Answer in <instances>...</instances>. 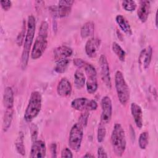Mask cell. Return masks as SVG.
I'll return each instance as SVG.
<instances>
[{"label":"cell","instance_id":"17","mask_svg":"<svg viewBox=\"0 0 158 158\" xmlns=\"http://www.w3.org/2000/svg\"><path fill=\"white\" fill-rule=\"evenodd\" d=\"M151 8V2L149 1H141L138 10L137 12L138 17L140 21L144 23L147 21Z\"/></svg>","mask_w":158,"mask_h":158},{"label":"cell","instance_id":"12","mask_svg":"<svg viewBox=\"0 0 158 158\" xmlns=\"http://www.w3.org/2000/svg\"><path fill=\"white\" fill-rule=\"evenodd\" d=\"M46 146L45 143L42 140L36 139L31 147L30 157L31 158H41L46 156Z\"/></svg>","mask_w":158,"mask_h":158},{"label":"cell","instance_id":"9","mask_svg":"<svg viewBox=\"0 0 158 158\" xmlns=\"http://www.w3.org/2000/svg\"><path fill=\"white\" fill-rule=\"evenodd\" d=\"M71 107L78 111L89 112L96 110L98 104L94 100L81 97L74 99L71 102Z\"/></svg>","mask_w":158,"mask_h":158},{"label":"cell","instance_id":"24","mask_svg":"<svg viewBox=\"0 0 158 158\" xmlns=\"http://www.w3.org/2000/svg\"><path fill=\"white\" fill-rule=\"evenodd\" d=\"M15 146L17 151L22 156L25 155V148L24 146V135L22 131H20L15 141Z\"/></svg>","mask_w":158,"mask_h":158},{"label":"cell","instance_id":"23","mask_svg":"<svg viewBox=\"0 0 158 158\" xmlns=\"http://www.w3.org/2000/svg\"><path fill=\"white\" fill-rule=\"evenodd\" d=\"M86 82V77L83 72L80 70H77L74 74V83L77 89H81Z\"/></svg>","mask_w":158,"mask_h":158},{"label":"cell","instance_id":"22","mask_svg":"<svg viewBox=\"0 0 158 158\" xmlns=\"http://www.w3.org/2000/svg\"><path fill=\"white\" fill-rule=\"evenodd\" d=\"M94 31V23L89 21L85 23L80 29V35L81 38H86L91 36Z\"/></svg>","mask_w":158,"mask_h":158},{"label":"cell","instance_id":"5","mask_svg":"<svg viewBox=\"0 0 158 158\" xmlns=\"http://www.w3.org/2000/svg\"><path fill=\"white\" fill-rule=\"evenodd\" d=\"M115 87L118 99L122 105H126L130 99V89L122 72L117 70L115 73Z\"/></svg>","mask_w":158,"mask_h":158},{"label":"cell","instance_id":"39","mask_svg":"<svg viewBox=\"0 0 158 158\" xmlns=\"http://www.w3.org/2000/svg\"><path fill=\"white\" fill-rule=\"evenodd\" d=\"M155 21H156V27H157V12H156V19H155Z\"/></svg>","mask_w":158,"mask_h":158},{"label":"cell","instance_id":"6","mask_svg":"<svg viewBox=\"0 0 158 158\" xmlns=\"http://www.w3.org/2000/svg\"><path fill=\"white\" fill-rule=\"evenodd\" d=\"M83 127L78 122L75 123L72 127L69 136V146L74 151H78L81 148L83 137Z\"/></svg>","mask_w":158,"mask_h":158},{"label":"cell","instance_id":"36","mask_svg":"<svg viewBox=\"0 0 158 158\" xmlns=\"http://www.w3.org/2000/svg\"><path fill=\"white\" fill-rule=\"evenodd\" d=\"M85 62H86L84 61L83 60H82L81 59L75 58L73 59V64H75V65H76L77 67H78L79 68H83Z\"/></svg>","mask_w":158,"mask_h":158},{"label":"cell","instance_id":"10","mask_svg":"<svg viewBox=\"0 0 158 158\" xmlns=\"http://www.w3.org/2000/svg\"><path fill=\"white\" fill-rule=\"evenodd\" d=\"M101 105L102 112L100 123L106 125L110 122L112 115V104L110 97L108 96H104L101 99Z\"/></svg>","mask_w":158,"mask_h":158},{"label":"cell","instance_id":"31","mask_svg":"<svg viewBox=\"0 0 158 158\" xmlns=\"http://www.w3.org/2000/svg\"><path fill=\"white\" fill-rule=\"evenodd\" d=\"M30 133L32 142H34L37 139L38 135V128L37 125L35 123H32L30 125Z\"/></svg>","mask_w":158,"mask_h":158},{"label":"cell","instance_id":"2","mask_svg":"<svg viewBox=\"0 0 158 158\" xmlns=\"http://www.w3.org/2000/svg\"><path fill=\"white\" fill-rule=\"evenodd\" d=\"M49 25L46 21H43L40 25L38 34L31 51V57L36 60L42 56L48 46Z\"/></svg>","mask_w":158,"mask_h":158},{"label":"cell","instance_id":"38","mask_svg":"<svg viewBox=\"0 0 158 158\" xmlns=\"http://www.w3.org/2000/svg\"><path fill=\"white\" fill-rule=\"evenodd\" d=\"M83 157H94V156L93 155V154H91V153L87 152V153H86L85 155H83Z\"/></svg>","mask_w":158,"mask_h":158},{"label":"cell","instance_id":"8","mask_svg":"<svg viewBox=\"0 0 158 158\" xmlns=\"http://www.w3.org/2000/svg\"><path fill=\"white\" fill-rule=\"evenodd\" d=\"M74 1H60L57 6H52L49 7L52 16L55 18H63L68 16L72 11V6Z\"/></svg>","mask_w":158,"mask_h":158},{"label":"cell","instance_id":"32","mask_svg":"<svg viewBox=\"0 0 158 158\" xmlns=\"http://www.w3.org/2000/svg\"><path fill=\"white\" fill-rule=\"evenodd\" d=\"M89 117V112H84L81 114L78 119V123H80L83 127H85L87 125Z\"/></svg>","mask_w":158,"mask_h":158},{"label":"cell","instance_id":"16","mask_svg":"<svg viewBox=\"0 0 158 158\" xmlns=\"http://www.w3.org/2000/svg\"><path fill=\"white\" fill-rule=\"evenodd\" d=\"M130 110L136 126L139 128H141L143 123V110L141 107L136 103L132 102L130 106Z\"/></svg>","mask_w":158,"mask_h":158},{"label":"cell","instance_id":"19","mask_svg":"<svg viewBox=\"0 0 158 158\" xmlns=\"http://www.w3.org/2000/svg\"><path fill=\"white\" fill-rule=\"evenodd\" d=\"M2 102L6 109H13L14 104V96L12 88L7 86L4 91Z\"/></svg>","mask_w":158,"mask_h":158},{"label":"cell","instance_id":"33","mask_svg":"<svg viewBox=\"0 0 158 158\" xmlns=\"http://www.w3.org/2000/svg\"><path fill=\"white\" fill-rule=\"evenodd\" d=\"M60 157H69L72 158L73 157V154L71 151L70 149L68 148H64L60 152Z\"/></svg>","mask_w":158,"mask_h":158},{"label":"cell","instance_id":"1","mask_svg":"<svg viewBox=\"0 0 158 158\" xmlns=\"http://www.w3.org/2000/svg\"><path fill=\"white\" fill-rule=\"evenodd\" d=\"M36 28V20L33 15L28 17L27 32L25 41L23 43V49L21 56V67L23 70L25 69L28 65L30 57V51L33 41Z\"/></svg>","mask_w":158,"mask_h":158},{"label":"cell","instance_id":"20","mask_svg":"<svg viewBox=\"0 0 158 158\" xmlns=\"http://www.w3.org/2000/svg\"><path fill=\"white\" fill-rule=\"evenodd\" d=\"M115 21L120 28L123 32H124L127 35H131L133 32L131 26L128 21L121 14H118L115 17Z\"/></svg>","mask_w":158,"mask_h":158},{"label":"cell","instance_id":"13","mask_svg":"<svg viewBox=\"0 0 158 158\" xmlns=\"http://www.w3.org/2000/svg\"><path fill=\"white\" fill-rule=\"evenodd\" d=\"M101 45V40L98 38H91L85 44V52L89 57H94Z\"/></svg>","mask_w":158,"mask_h":158},{"label":"cell","instance_id":"7","mask_svg":"<svg viewBox=\"0 0 158 158\" xmlns=\"http://www.w3.org/2000/svg\"><path fill=\"white\" fill-rule=\"evenodd\" d=\"M83 68H84L85 73L87 76V80L86 82V90L88 93L93 94L97 91L98 88L97 72L92 64L86 62Z\"/></svg>","mask_w":158,"mask_h":158},{"label":"cell","instance_id":"35","mask_svg":"<svg viewBox=\"0 0 158 158\" xmlns=\"http://www.w3.org/2000/svg\"><path fill=\"white\" fill-rule=\"evenodd\" d=\"M97 154H98V157H107L108 156L107 154V152H106L105 149H104L103 147L99 146L98 148L97 151Z\"/></svg>","mask_w":158,"mask_h":158},{"label":"cell","instance_id":"15","mask_svg":"<svg viewBox=\"0 0 158 158\" xmlns=\"http://www.w3.org/2000/svg\"><path fill=\"white\" fill-rule=\"evenodd\" d=\"M72 85L67 78H62L57 86V93L61 97H67L72 92Z\"/></svg>","mask_w":158,"mask_h":158},{"label":"cell","instance_id":"14","mask_svg":"<svg viewBox=\"0 0 158 158\" xmlns=\"http://www.w3.org/2000/svg\"><path fill=\"white\" fill-rule=\"evenodd\" d=\"M152 56V48L151 46H148L144 48L140 52L138 61L140 65L144 69H147L151 62Z\"/></svg>","mask_w":158,"mask_h":158},{"label":"cell","instance_id":"26","mask_svg":"<svg viewBox=\"0 0 158 158\" xmlns=\"http://www.w3.org/2000/svg\"><path fill=\"white\" fill-rule=\"evenodd\" d=\"M112 49L113 52L118 57V58L120 59V60H121L122 62L125 61L126 52L117 42H113L112 45Z\"/></svg>","mask_w":158,"mask_h":158},{"label":"cell","instance_id":"25","mask_svg":"<svg viewBox=\"0 0 158 158\" xmlns=\"http://www.w3.org/2000/svg\"><path fill=\"white\" fill-rule=\"evenodd\" d=\"M70 63V60L68 59H63L56 61V65L54 67V71L58 73H64Z\"/></svg>","mask_w":158,"mask_h":158},{"label":"cell","instance_id":"11","mask_svg":"<svg viewBox=\"0 0 158 158\" xmlns=\"http://www.w3.org/2000/svg\"><path fill=\"white\" fill-rule=\"evenodd\" d=\"M99 65L101 69V76L102 81L109 89L112 88L110 69L107 59L104 54H102L99 58Z\"/></svg>","mask_w":158,"mask_h":158},{"label":"cell","instance_id":"28","mask_svg":"<svg viewBox=\"0 0 158 158\" xmlns=\"http://www.w3.org/2000/svg\"><path fill=\"white\" fill-rule=\"evenodd\" d=\"M122 6L124 10L128 12L134 11L136 8V3L135 1L126 0L122 1Z\"/></svg>","mask_w":158,"mask_h":158},{"label":"cell","instance_id":"30","mask_svg":"<svg viewBox=\"0 0 158 158\" xmlns=\"http://www.w3.org/2000/svg\"><path fill=\"white\" fill-rule=\"evenodd\" d=\"M106 135V129L105 127V125L100 123L97 132V140L99 143H102Z\"/></svg>","mask_w":158,"mask_h":158},{"label":"cell","instance_id":"21","mask_svg":"<svg viewBox=\"0 0 158 158\" xmlns=\"http://www.w3.org/2000/svg\"><path fill=\"white\" fill-rule=\"evenodd\" d=\"M14 115L13 109H6L3 120H2V130L6 132L10 127Z\"/></svg>","mask_w":158,"mask_h":158},{"label":"cell","instance_id":"29","mask_svg":"<svg viewBox=\"0 0 158 158\" xmlns=\"http://www.w3.org/2000/svg\"><path fill=\"white\" fill-rule=\"evenodd\" d=\"M26 32H27V30H26L25 21L23 20V25H22V30L19 33V34L18 35V36L16 38V43H17V44L19 46H20L23 44L24 41H25V38Z\"/></svg>","mask_w":158,"mask_h":158},{"label":"cell","instance_id":"27","mask_svg":"<svg viewBox=\"0 0 158 158\" xmlns=\"http://www.w3.org/2000/svg\"><path fill=\"white\" fill-rule=\"evenodd\" d=\"M149 133L147 131L142 132L138 138V144L141 149H145L149 144Z\"/></svg>","mask_w":158,"mask_h":158},{"label":"cell","instance_id":"4","mask_svg":"<svg viewBox=\"0 0 158 158\" xmlns=\"http://www.w3.org/2000/svg\"><path fill=\"white\" fill-rule=\"evenodd\" d=\"M42 106V96L40 92L34 91L31 93L28 105L24 113V119L31 122L41 111Z\"/></svg>","mask_w":158,"mask_h":158},{"label":"cell","instance_id":"34","mask_svg":"<svg viewBox=\"0 0 158 158\" xmlns=\"http://www.w3.org/2000/svg\"><path fill=\"white\" fill-rule=\"evenodd\" d=\"M1 6L4 10L7 11L12 7V2L10 1H1Z\"/></svg>","mask_w":158,"mask_h":158},{"label":"cell","instance_id":"18","mask_svg":"<svg viewBox=\"0 0 158 158\" xmlns=\"http://www.w3.org/2000/svg\"><path fill=\"white\" fill-rule=\"evenodd\" d=\"M73 53V50L71 48L67 46H60L54 49L53 56L56 61L63 59H67L71 56Z\"/></svg>","mask_w":158,"mask_h":158},{"label":"cell","instance_id":"3","mask_svg":"<svg viewBox=\"0 0 158 158\" xmlns=\"http://www.w3.org/2000/svg\"><path fill=\"white\" fill-rule=\"evenodd\" d=\"M110 142L114 154L118 157H121L125 151L127 141L125 130L120 123L114 125L111 133Z\"/></svg>","mask_w":158,"mask_h":158},{"label":"cell","instance_id":"37","mask_svg":"<svg viewBox=\"0 0 158 158\" xmlns=\"http://www.w3.org/2000/svg\"><path fill=\"white\" fill-rule=\"evenodd\" d=\"M50 150L52 157H57V145L56 143H52L50 146Z\"/></svg>","mask_w":158,"mask_h":158}]
</instances>
